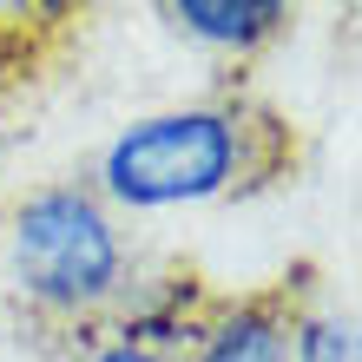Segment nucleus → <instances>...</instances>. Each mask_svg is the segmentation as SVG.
<instances>
[{
  "label": "nucleus",
  "mask_w": 362,
  "mask_h": 362,
  "mask_svg": "<svg viewBox=\"0 0 362 362\" xmlns=\"http://www.w3.org/2000/svg\"><path fill=\"white\" fill-rule=\"evenodd\" d=\"M244 158V139H238V119L230 112H211V105H191V112H158V119H139L132 132L112 139L105 152V191L125 204H191V198H211L224 191L230 172Z\"/></svg>",
  "instance_id": "obj_1"
},
{
  "label": "nucleus",
  "mask_w": 362,
  "mask_h": 362,
  "mask_svg": "<svg viewBox=\"0 0 362 362\" xmlns=\"http://www.w3.org/2000/svg\"><path fill=\"white\" fill-rule=\"evenodd\" d=\"M13 264L47 310H86L119 284V238L86 191H40L13 218Z\"/></svg>",
  "instance_id": "obj_2"
},
{
  "label": "nucleus",
  "mask_w": 362,
  "mask_h": 362,
  "mask_svg": "<svg viewBox=\"0 0 362 362\" xmlns=\"http://www.w3.org/2000/svg\"><path fill=\"white\" fill-rule=\"evenodd\" d=\"M198 362H290V323L276 303H244L204 329Z\"/></svg>",
  "instance_id": "obj_3"
},
{
  "label": "nucleus",
  "mask_w": 362,
  "mask_h": 362,
  "mask_svg": "<svg viewBox=\"0 0 362 362\" xmlns=\"http://www.w3.org/2000/svg\"><path fill=\"white\" fill-rule=\"evenodd\" d=\"M172 20L198 40H218V47H257L290 20V7H276V0H238V7L230 0H185V7H172Z\"/></svg>",
  "instance_id": "obj_4"
},
{
  "label": "nucleus",
  "mask_w": 362,
  "mask_h": 362,
  "mask_svg": "<svg viewBox=\"0 0 362 362\" xmlns=\"http://www.w3.org/2000/svg\"><path fill=\"white\" fill-rule=\"evenodd\" d=\"M296 362H356V329L343 316H310L296 329Z\"/></svg>",
  "instance_id": "obj_5"
},
{
  "label": "nucleus",
  "mask_w": 362,
  "mask_h": 362,
  "mask_svg": "<svg viewBox=\"0 0 362 362\" xmlns=\"http://www.w3.org/2000/svg\"><path fill=\"white\" fill-rule=\"evenodd\" d=\"M93 362H165L158 349H139V343H112V349H99Z\"/></svg>",
  "instance_id": "obj_6"
}]
</instances>
